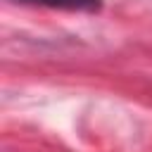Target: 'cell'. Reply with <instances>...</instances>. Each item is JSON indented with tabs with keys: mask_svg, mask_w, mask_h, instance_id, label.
I'll list each match as a JSON object with an SVG mask.
<instances>
[{
	"mask_svg": "<svg viewBox=\"0 0 152 152\" xmlns=\"http://www.w3.org/2000/svg\"><path fill=\"white\" fill-rule=\"evenodd\" d=\"M21 2L45 5V7H55V10H71V12H97L102 5L100 0H21Z\"/></svg>",
	"mask_w": 152,
	"mask_h": 152,
	"instance_id": "1",
	"label": "cell"
}]
</instances>
